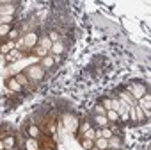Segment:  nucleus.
I'll list each match as a JSON object with an SVG mask.
<instances>
[{
  "label": "nucleus",
  "instance_id": "obj_4",
  "mask_svg": "<svg viewBox=\"0 0 151 150\" xmlns=\"http://www.w3.org/2000/svg\"><path fill=\"white\" fill-rule=\"evenodd\" d=\"M37 41H39V39H37V34H36V32H29V34L23 38V45H25L27 48H34Z\"/></svg>",
  "mask_w": 151,
  "mask_h": 150
},
{
  "label": "nucleus",
  "instance_id": "obj_20",
  "mask_svg": "<svg viewBox=\"0 0 151 150\" xmlns=\"http://www.w3.org/2000/svg\"><path fill=\"white\" fill-rule=\"evenodd\" d=\"M105 116H107V120H109V122H117V120H119V114H117L116 111H112V109H110V111H107V113H105Z\"/></svg>",
  "mask_w": 151,
  "mask_h": 150
},
{
  "label": "nucleus",
  "instance_id": "obj_21",
  "mask_svg": "<svg viewBox=\"0 0 151 150\" xmlns=\"http://www.w3.org/2000/svg\"><path fill=\"white\" fill-rule=\"evenodd\" d=\"M6 57H7L9 61H16V59H22V57H23V54H18L16 50H11V52H9Z\"/></svg>",
  "mask_w": 151,
  "mask_h": 150
},
{
  "label": "nucleus",
  "instance_id": "obj_23",
  "mask_svg": "<svg viewBox=\"0 0 151 150\" xmlns=\"http://www.w3.org/2000/svg\"><path fill=\"white\" fill-rule=\"evenodd\" d=\"M11 32V25H0V38H4Z\"/></svg>",
  "mask_w": 151,
  "mask_h": 150
},
{
  "label": "nucleus",
  "instance_id": "obj_15",
  "mask_svg": "<svg viewBox=\"0 0 151 150\" xmlns=\"http://www.w3.org/2000/svg\"><path fill=\"white\" fill-rule=\"evenodd\" d=\"M94 145H96L100 150H105V148L109 146V139H105V138H96V139H94Z\"/></svg>",
  "mask_w": 151,
  "mask_h": 150
},
{
  "label": "nucleus",
  "instance_id": "obj_7",
  "mask_svg": "<svg viewBox=\"0 0 151 150\" xmlns=\"http://www.w3.org/2000/svg\"><path fill=\"white\" fill-rule=\"evenodd\" d=\"M6 86H7L11 91H16V93H18V91H22V86H20V82H18L14 77L7 79V81H6Z\"/></svg>",
  "mask_w": 151,
  "mask_h": 150
},
{
  "label": "nucleus",
  "instance_id": "obj_6",
  "mask_svg": "<svg viewBox=\"0 0 151 150\" xmlns=\"http://www.w3.org/2000/svg\"><path fill=\"white\" fill-rule=\"evenodd\" d=\"M119 97H121V102H124L126 106H132V107H135V106H137V100H135V98H133L128 91H123Z\"/></svg>",
  "mask_w": 151,
  "mask_h": 150
},
{
  "label": "nucleus",
  "instance_id": "obj_14",
  "mask_svg": "<svg viewBox=\"0 0 151 150\" xmlns=\"http://www.w3.org/2000/svg\"><path fill=\"white\" fill-rule=\"evenodd\" d=\"M53 64H55V59L50 57V55H45V57L41 59V66H43V68H50V66H53Z\"/></svg>",
  "mask_w": 151,
  "mask_h": 150
},
{
  "label": "nucleus",
  "instance_id": "obj_10",
  "mask_svg": "<svg viewBox=\"0 0 151 150\" xmlns=\"http://www.w3.org/2000/svg\"><path fill=\"white\" fill-rule=\"evenodd\" d=\"M14 141H16V138L14 136H7V138H4L2 141H0V146H2V148H13L14 146Z\"/></svg>",
  "mask_w": 151,
  "mask_h": 150
},
{
  "label": "nucleus",
  "instance_id": "obj_3",
  "mask_svg": "<svg viewBox=\"0 0 151 150\" xmlns=\"http://www.w3.org/2000/svg\"><path fill=\"white\" fill-rule=\"evenodd\" d=\"M14 11H16V6L11 2L0 4V16H14Z\"/></svg>",
  "mask_w": 151,
  "mask_h": 150
},
{
  "label": "nucleus",
  "instance_id": "obj_11",
  "mask_svg": "<svg viewBox=\"0 0 151 150\" xmlns=\"http://www.w3.org/2000/svg\"><path fill=\"white\" fill-rule=\"evenodd\" d=\"M25 148H27V150H39V143H37V139L29 138V139L25 141Z\"/></svg>",
  "mask_w": 151,
  "mask_h": 150
},
{
  "label": "nucleus",
  "instance_id": "obj_18",
  "mask_svg": "<svg viewBox=\"0 0 151 150\" xmlns=\"http://www.w3.org/2000/svg\"><path fill=\"white\" fill-rule=\"evenodd\" d=\"M112 136H114V130L112 129H107V127H103L101 132H100V138H105V139H110Z\"/></svg>",
  "mask_w": 151,
  "mask_h": 150
},
{
  "label": "nucleus",
  "instance_id": "obj_1",
  "mask_svg": "<svg viewBox=\"0 0 151 150\" xmlns=\"http://www.w3.org/2000/svg\"><path fill=\"white\" fill-rule=\"evenodd\" d=\"M25 75L30 79V81H41L45 77V68L41 64H32L25 70Z\"/></svg>",
  "mask_w": 151,
  "mask_h": 150
},
{
  "label": "nucleus",
  "instance_id": "obj_5",
  "mask_svg": "<svg viewBox=\"0 0 151 150\" xmlns=\"http://www.w3.org/2000/svg\"><path fill=\"white\" fill-rule=\"evenodd\" d=\"M64 122H66V129H68V130H73V132H75V130L78 129V120L75 118V116H66Z\"/></svg>",
  "mask_w": 151,
  "mask_h": 150
},
{
  "label": "nucleus",
  "instance_id": "obj_16",
  "mask_svg": "<svg viewBox=\"0 0 151 150\" xmlns=\"http://www.w3.org/2000/svg\"><path fill=\"white\" fill-rule=\"evenodd\" d=\"M39 45H41V48H43V50H46V52H48V50L52 48V45H53V43H52L48 38H41V39H39Z\"/></svg>",
  "mask_w": 151,
  "mask_h": 150
},
{
  "label": "nucleus",
  "instance_id": "obj_32",
  "mask_svg": "<svg viewBox=\"0 0 151 150\" xmlns=\"http://www.w3.org/2000/svg\"><path fill=\"white\" fill-rule=\"evenodd\" d=\"M96 113H98V114H101V116H105V113H107V111L103 109V106H101V104H98V106H96Z\"/></svg>",
  "mask_w": 151,
  "mask_h": 150
},
{
  "label": "nucleus",
  "instance_id": "obj_9",
  "mask_svg": "<svg viewBox=\"0 0 151 150\" xmlns=\"http://www.w3.org/2000/svg\"><path fill=\"white\" fill-rule=\"evenodd\" d=\"M130 113H132V118L135 120V122H140L142 118H144V111L140 109V107H130Z\"/></svg>",
  "mask_w": 151,
  "mask_h": 150
},
{
  "label": "nucleus",
  "instance_id": "obj_2",
  "mask_svg": "<svg viewBox=\"0 0 151 150\" xmlns=\"http://www.w3.org/2000/svg\"><path fill=\"white\" fill-rule=\"evenodd\" d=\"M137 102L146 95V86L144 84H139V82H132V84H128V90H126Z\"/></svg>",
  "mask_w": 151,
  "mask_h": 150
},
{
  "label": "nucleus",
  "instance_id": "obj_13",
  "mask_svg": "<svg viewBox=\"0 0 151 150\" xmlns=\"http://www.w3.org/2000/svg\"><path fill=\"white\" fill-rule=\"evenodd\" d=\"M11 50H14V41H7L6 45H0V52H2V54H9Z\"/></svg>",
  "mask_w": 151,
  "mask_h": 150
},
{
  "label": "nucleus",
  "instance_id": "obj_27",
  "mask_svg": "<svg viewBox=\"0 0 151 150\" xmlns=\"http://www.w3.org/2000/svg\"><path fill=\"white\" fill-rule=\"evenodd\" d=\"M14 20V16H0V25H9Z\"/></svg>",
  "mask_w": 151,
  "mask_h": 150
},
{
  "label": "nucleus",
  "instance_id": "obj_25",
  "mask_svg": "<svg viewBox=\"0 0 151 150\" xmlns=\"http://www.w3.org/2000/svg\"><path fill=\"white\" fill-rule=\"evenodd\" d=\"M109 146H114V148H119V146H121V141H119V138H114V136H112V138L109 139Z\"/></svg>",
  "mask_w": 151,
  "mask_h": 150
},
{
  "label": "nucleus",
  "instance_id": "obj_19",
  "mask_svg": "<svg viewBox=\"0 0 151 150\" xmlns=\"http://www.w3.org/2000/svg\"><path fill=\"white\" fill-rule=\"evenodd\" d=\"M62 50H64V47H62V43H60V41L53 43V45H52V48H50V52H52V54H60Z\"/></svg>",
  "mask_w": 151,
  "mask_h": 150
},
{
  "label": "nucleus",
  "instance_id": "obj_12",
  "mask_svg": "<svg viewBox=\"0 0 151 150\" xmlns=\"http://www.w3.org/2000/svg\"><path fill=\"white\" fill-rule=\"evenodd\" d=\"M27 132H29V136L34 138V139L41 138V130H39V127H36V125H30V127L27 129Z\"/></svg>",
  "mask_w": 151,
  "mask_h": 150
},
{
  "label": "nucleus",
  "instance_id": "obj_29",
  "mask_svg": "<svg viewBox=\"0 0 151 150\" xmlns=\"http://www.w3.org/2000/svg\"><path fill=\"white\" fill-rule=\"evenodd\" d=\"M48 39H50L52 43H57V41H59V34H57L55 31H52V32H50V36H48Z\"/></svg>",
  "mask_w": 151,
  "mask_h": 150
},
{
  "label": "nucleus",
  "instance_id": "obj_24",
  "mask_svg": "<svg viewBox=\"0 0 151 150\" xmlns=\"http://www.w3.org/2000/svg\"><path fill=\"white\" fill-rule=\"evenodd\" d=\"M96 122H98V125H100V127H107V123H109L107 116H101V114H98V116H96Z\"/></svg>",
  "mask_w": 151,
  "mask_h": 150
},
{
  "label": "nucleus",
  "instance_id": "obj_22",
  "mask_svg": "<svg viewBox=\"0 0 151 150\" xmlns=\"http://www.w3.org/2000/svg\"><path fill=\"white\" fill-rule=\"evenodd\" d=\"M84 138H86V139H93V141H94V139H96V130L89 127V129L84 132Z\"/></svg>",
  "mask_w": 151,
  "mask_h": 150
},
{
  "label": "nucleus",
  "instance_id": "obj_17",
  "mask_svg": "<svg viewBox=\"0 0 151 150\" xmlns=\"http://www.w3.org/2000/svg\"><path fill=\"white\" fill-rule=\"evenodd\" d=\"M14 79L20 82V86H25V84L29 82V77H27L25 73H16V75H14Z\"/></svg>",
  "mask_w": 151,
  "mask_h": 150
},
{
  "label": "nucleus",
  "instance_id": "obj_31",
  "mask_svg": "<svg viewBox=\"0 0 151 150\" xmlns=\"http://www.w3.org/2000/svg\"><path fill=\"white\" fill-rule=\"evenodd\" d=\"M16 38H18V31H11V32L7 34V39H9V41H14Z\"/></svg>",
  "mask_w": 151,
  "mask_h": 150
},
{
  "label": "nucleus",
  "instance_id": "obj_8",
  "mask_svg": "<svg viewBox=\"0 0 151 150\" xmlns=\"http://www.w3.org/2000/svg\"><path fill=\"white\" fill-rule=\"evenodd\" d=\"M139 102H140V109H142V111H146V113H149V109H151V97L146 93Z\"/></svg>",
  "mask_w": 151,
  "mask_h": 150
},
{
  "label": "nucleus",
  "instance_id": "obj_28",
  "mask_svg": "<svg viewBox=\"0 0 151 150\" xmlns=\"http://www.w3.org/2000/svg\"><path fill=\"white\" fill-rule=\"evenodd\" d=\"M101 106H103V109H105V111H110V109H112V100H110V98H103Z\"/></svg>",
  "mask_w": 151,
  "mask_h": 150
},
{
  "label": "nucleus",
  "instance_id": "obj_26",
  "mask_svg": "<svg viewBox=\"0 0 151 150\" xmlns=\"http://www.w3.org/2000/svg\"><path fill=\"white\" fill-rule=\"evenodd\" d=\"M82 146H84L86 150H89V148H93V146H94V141H93V139H86V138H84V139H82Z\"/></svg>",
  "mask_w": 151,
  "mask_h": 150
},
{
  "label": "nucleus",
  "instance_id": "obj_30",
  "mask_svg": "<svg viewBox=\"0 0 151 150\" xmlns=\"http://www.w3.org/2000/svg\"><path fill=\"white\" fill-rule=\"evenodd\" d=\"M119 106H121V100L114 98V100H112V111H116V113H117V111H119Z\"/></svg>",
  "mask_w": 151,
  "mask_h": 150
},
{
  "label": "nucleus",
  "instance_id": "obj_33",
  "mask_svg": "<svg viewBox=\"0 0 151 150\" xmlns=\"http://www.w3.org/2000/svg\"><path fill=\"white\" fill-rule=\"evenodd\" d=\"M9 150H14V148H9Z\"/></svg>",
  "mask_w": 151,
  "mask_h": 150
}]
</instances>
